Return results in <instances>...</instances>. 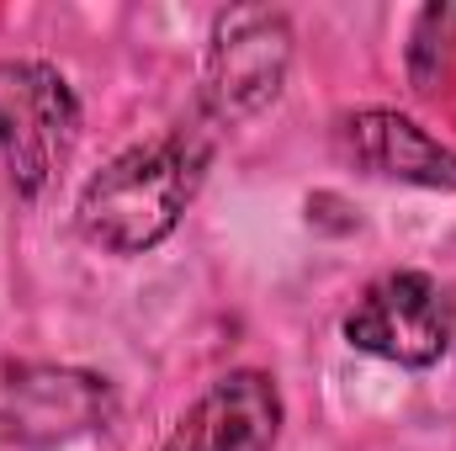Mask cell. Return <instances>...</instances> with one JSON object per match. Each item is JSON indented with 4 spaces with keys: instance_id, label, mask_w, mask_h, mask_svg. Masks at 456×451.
<instances>
[{
    "instance_id": "6da1fadb",
    "label": "cell",
    "mask_w": 456,
    "mask_h": 451,
    "mask_svg": "<svg viewBox=\"0 0 456 451\" xmlns=\"http://www.w3.org/2000/svg\"><path fill=\"white\" fill-rule=\"evenodd\" d=\"M218 138L224 133L208 117L191 112L170 133L122 149L80 192V208H75L80 239L107 255H143L165 244L186 218V208L197 202L208 165L218 154Z\"/></svg>"
},
{
    "instance_id": "7a4b0ae2",
    "label": "cell",
    "mask_w": 456,
    "mask_h": 451,
    "mask_svg": "<svg viewBox=\"0 0 456 451\" xmlns=\"http://www.w3.org/2000/svg\"><path fill=\"white\" fill-rule=\"evenodd\" d=\"M292 70V21L271 5H228L213 16L208 32V64H202V96L197 112L218 133L260 117L287 86Z\"/></svg>"
},
{
    "instance_id": "3957f363",
    "label": "cell",
    "mask_w": 456,
    "mask_h": 451,
    "mask_svg": "<svg viewBox=\"0 0 456 451\" xmlns=\"http://www.w3.org/2000/svg\"><path fill=\"white\" fill-rule=\"evenodd\" d=\"M80 144V96L43 59H0V160L21 197H43Z\"/></svg>"
},
{
    "instance_id": "277c9868",
    "label": "cell",
    "mask_w": 456,
    "mask_h": 451,
    "mask_svg": "<svg viewBox=\"0 0 456 451\" xmlns=\"http://www.w3.org/2000/svg\"><path fill=\"white\" fill-rule=\"evenodd\" d=\"M456 319L452 303L441 292V282H430L425 271H387L377 276L355 308L345 314V340L377 361L425 372L452 350Z\"/></svg>"
},
{
    "instance_id": "5b68a950",
    "label": "cell",
    "mask_w": 456,
    "mask_h": 451,
    "mask_svg": "<svg viewBox=\"0 0 456 451\" xmlns=\"http://www.w3.org/2000/svg\"><path fill=\"white\" fill-rule=\"evenodd\" d=\"M107 377L75 366H5L0 372V436L21 447H53L107 420Z\"/></svg>"
},
{
    "instance_id": "8992f818",
    "label": "cell",
    "mask_w": 456,
    "mask_h": 451,
    "mask_svg": "<svg viewBox=\"0 0 456 451\" xmlns=\"http://www.w3.org/2000/svg\"><path fill=\"white\" fill-rule=\"evenodd\" d=\"M281 436V388L271 372H224L165 436L159 451H271Z\"/></svg>"
},
{
    "instance_id": "52a82bcc",
    "label": "cell",
    "mask_w": 456,
    "mask_h": 451,
    "mask_svg": "<svg viewBox=\"0 0 456 451\" xmlns=\"http://www.w3.org/2000/svg\"><path fill=\"white\" fill-rule=\"evenodd\" d=\"M335 144L366 176L403 181V186H430V192H456V149L430 138L403 112H387V107L345 112L340 127H335Z\"/></svg>"
},
{
    "instance_id": "ba28073f",
    "label": "cell",
    "mask_w": 456,
    "mask_h": 451,
    "mask_svg": "<svg viewBox=\"0 0 456 451\" xmlns=\"http://www.w3.org/2000/svg\"><path fill=\"white\" fill-rule=\"evenodd\" d=\"M456 59V5H425L409 32V80L419 96H436Z\"/></svg>"
}]
</instances>
